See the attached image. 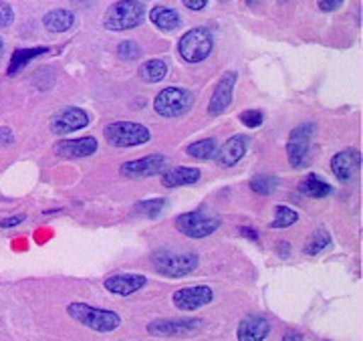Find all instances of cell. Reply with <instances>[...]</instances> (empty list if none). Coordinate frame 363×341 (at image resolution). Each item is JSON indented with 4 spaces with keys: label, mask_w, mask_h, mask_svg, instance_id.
Listing matches in <instances>:
<instances>
[{
    "label": "cell",
    "mask_w": 363,
    "mask_h": 341,
    "mask_svg": "<svg viewBox=\"0 0 363 341\" xmlns=\"http://www.w3.org/2000/svg\"><path fill=\"white\" fill-rule=\"evenodd\" d=\"M67 311L75 321L83 323L85 328L93 329V331H99V333L116 331L121 325V317L116 311L97 309V307L87 305V303H71Z\"/></svg>",
    "instance_id": "1"
},
{
    "label": "cell",
    "mask_w": 363,
    "mask_h": 341,
    "mask_svg": "<svg viewBox=\"0 0 363 341\" xmlns=\"http://www.w3.org/2000/svg\"><path fill=\"white\" fill-rule=\"evenodd\" d=\"M145 18V6L140 0H119L105 13L104 25L109 30H130L140 26Z\"/></svg>",
    "instance_id": "2"
},
{
    "label": "cell",
    "mask_w": 363,
    "mask_h": 341,
    "mask_svg": "<svg viewBox=\"0 0 363 341\" xmlns=\"http://www.w3.org/2000/svg\"><path fill=\"white\" fill-rule=\"evenodd\" d=\"M152 262L157 273L166 276H186L190 275L198 267V255L196 252H172V250H157L152 255Z\"/></svg>",
    "instance_id": "3"
},
{
    "label": "cell",
    "mask_w": 363,
    "mask_h": 341,
    "mask_svg": "<svg viewBox=\"0 0 363 341\" xmlns=\"http://www.w3.org/2000/svg\"><path fill=\"white\" fill-rule=\"evenodd\" d=\"M105 140L116 147H133V145H143L150 142L152 133L142 123L133 121H116L109 123L104 130Z\"/></svg>",
    "instance_id": "4"
},
{
    "label": "cell",
    "mask_w": 363,
    "mask_h": 341,
    "mask_svg": "<svg viewBox=\"0 0 363 341\" xmlns=\"http://www.w3.org/2000/svg\"><path fill=\"white\" fill-rule=\"evenodd\" d=\"M212 47H214V39H212L210 30L202 28V26L188 30L178 43V51H180L182 59L188 61V63L204 61L208 55L212 52Z\"/></svg>",
    "instance_id": "5"
},
{
    "label": "cell",
    "mask_w": 363,
    "mask_h": 341,
    "mask_svg": "<svg viewBox=\"0 0 363 341\" xmlns=\"http://www.w3.org/2000/svg\"><path fill=\"white\" fill-rule=\"evenodd\" d=\"M194 104V97L188 89L180 87H166L164 91L157 93L154 109L162 118H180Z\"/></svg>",
    "instance_id": "6"
},
{
    "label": "cell",
    "mask_w": 363,
    "mask_h": 341,
    "mask_svg": "<svg viewBox=\"0 0 363 341\" xmlns=\"http://www.w3.org/2000/svg\"><path fill=\"white\" fill-rule=\"evenodd\" d=\"M313 135H315V123H301L291 131V138L286 142V154H289V164L293 168L298 170V168L309 166Z\"/></svg>",
    "instance_id": "7"
},
{
    "label": "cell",
    "mask_w": 363,
    "mask_h": 341,
    "mask_svg": "<svg viewBox=\"0 0 363 341\" xmlns=\"http://www.w3.org/2000/svg\"><path fill=\"white\" fill-rule=\"evenodd\" d=\"M220 226V218L208 214L206 210H196V212H186L176 218V228L182 235L190 238H204L212 235Z\"/></svg>",
    "instance_id": "8"
},
{
    "label": "cell",
    "mask_w": 363,
    "mask_h": 341,
    "mask_svg": "<svg viewBox=\"0 0 363 341\" xmlns=\"http://www.w3.org/2000/svg\"><path fill=\"white\" fill-rule=\"evenodd\" d=\"M200 325V319H156L147 325V331L157 337H182L194 333Z\"/></svg>",
    "instance_id": "9"
},
{
    "label": "cell",
    "mask_w": 363,
    "mask_h": 341,
    "mask_svg": "<svg viewBox=\"0 0 363 341\" xmlns=\"http://www.w3.org/2000/svg\"><path fill=\"white\" fill-rule=\"evenodd\" d=\"M166 166H168V160L162 154H154V156L140 157L133 162H125L121 166V174L128 178H150L166 170Z\"/></svg>",
    "instance_id": "10"
},
{
    "label": "cell",
    "mask_w": 363,
    "mask_h": 341,
    "mask_svg": "<svg viewBox=\"0 0 363 341\" xmlns=\"http://www.w3.org/2000/svg\"><path fill=\"white\" fill-rule=\"evenodd\" d=\"M214 299L212 289L206 285H198V287H186L174 293V305L180 311H196L200 307H204Z\"/></svg>",
    "instance_id": "11"
},
{
    "label": "cell",
    "mask_w": 363,
    "mask_h": 341,
    "mask_svg": "<svg viewBox=\"0 0 363 341\" xmlns=\"http://www.w3.org/2000/svg\"><path fill=\"white\" fill-rule=\"evenodd\" d=\"M331 170L341 182H350L362 170V154L353 147L339 152L331 160Z\"/></svg>",
    "instance_id": "12"
},
{
    "label": "cell",
    "mask_w": 363,
    "mask_h": 341,
    "mask_svg": "<svg viewBox=\"0 0 363 341\" xmlns=\"http://www.w3.org/2000/svg\"><path fill=\"white\" fill-rule=\"evenodd\" d=\"M89 123V116L79 109V107H67L63 111H59L51 121V130L52 133L57 135H65V133H71V131H77L81 128H85Z\"/></svg>",
    "instance_id": "13"
},
{
    "label": "cell",
    "mask_w": 363,
    "mask_h": 341,
    "mask_svg": "<svg viewBox=\"0 0 363 341\" xmlns=\"http://www.w3.org/2000/svg\"><path fill=\"white\" fill-rule=\"evenodd\" d=\"M234 83H236V73H226L224 77L218 81V85L214 87L212 99L208 105V113L210 116H220L226 111V107L233 104V91Z\"/></svg>",
    "instance_id": "14"
},
{
    "label": "cell",
    "mask_w": 363,
    "mask_h": 341,
    "mask_svg": "<svg viewBox=\"0 0 363 341\" xmlns=\"http://www.w3.org/2000/svg\"><path fill=\"white\" fill-rule=\"evenodd\" d=\"M147 279L143 275H128V273H121V275H111L105 279V289L113 295H121V297H128L133 295L135 291H140L145 287Z\"/></svg>",
    "instance_id": "15"
},
{
    "label": "cell",
    "mask_w": 363,
    "mask_h": 341,
    "mask_svg": "<svg viewBox=\"0 0 363 341\" xmlns=\"http://www.w3.org/2000/svg\"><path fill=\"white\" fill-rule=\"evenodd\" d=\"M271 333V323L262 315H248L238 325V341H264Z\"/></svg>",
    "instance_id": "16"
},
{
    "label": "cell",
    "mask_w": 363,
    "mask_h": 341,
    "mask_svg": "<svg viewBox=\"0 0 363 341\" xmlns=\"http://www.w3.org/2000/svg\"><path fill=\"white\" fill-rule=\"evenodd\" d=\"M247 135H234V138H230V140L216 152V160H218V164L224 166V168L236 166V164L245 157V154H247Z\"/></svg>",
    "instance_id": "17"
},
{
    "label": "cell",
    "mask_w": 363,
    "mask_h": 341,
    "mask_svg": "<svg viewBox=\"0 0 363 341\" xmlns=\"http://www.w3.org/2000/svg\"><path fill=\"white\" fill-rule=\"evenodd\" d=\"M97 150V140L95 138H81V140H69V142H61L57 145V154L61 157H87L91 154H95Z\"/></svg>",
    "instance_id": "18"
},
{
    "label": "cell",
    "mask_w": 363,
    "mask_h": 341,
    "mask_svg": "<svg viewBox=\"0 0 363 341\" xmlns=\"http://www.w3.org/2000/svg\"><path fill=\"white\" fill-rule=\"evenodd\" d=\"M200 180V170L196 168H174L164 174L162 184L166 188H178V186H190Z\"/></svg>",
    "instance_id": "19"
},
{
    "label": "cell",
    "mask_w": 363,
    "mask_h": 341,
    "mask_svg": "<svg viewBox=\"0 0 363 341\" xmlns=\"http://www.w3.org/2000/svg\"><path fill=\"white\" fill-rule=\"evenodd\" d=\"M150 21L160 28V30H174L182 25L180 14L174 9H166V6H156L150 11Z\"/></svg>",
    "instance_id": "20"
},
{
    "label": "cell",
    "mask_w": 363,
    "mask_h": 341,
    "mask_svg": "<svg viewBox=\"0 0 363 341\" xmlns=\"http://www.w3.org/2000/svg\"><path fill=\"white\" fill-rule=\"evenodd\" d=\"M43 23L47 26V30H51V33H65V30H69L73 26L75 16H73V13L65 11V9H55L51 13L45 14Z\"/></svg>",
    "instance_id": "21"
},
{
    "label": "cell",
    "mask_w": 363,
    "mask_h": 341,
    "mask_svg": "<svg viewBox=\"0 0 363 341\" xmlns=\"http://www.w3.org/2000/svg\"><path fill=\"white\" fill-rule=\"evenodd\" d=\"M298 190H301L305 196H309V198H325L331 194V186H329L327 182H323L317 174L307 176V178L301 182Z\"/></svg>",
    "instance_id": "22"
},
{
    "label": "cell",
    "mask_w": 363,
    "mask_h": 341,
    "mask_svg": "<svg viewBox=\"0 0 363 341\" xmlns=\"http://www.w3.org/2000/svg\"><path fill=\"white\" fill-rule=\"evenodd\" d=\"M166 75H168V65L160 59H152L140 67V77L147 83H160Z\"/></svg>",
    "instance_id": "23"
},
{
    "label": "cell",
    "mask_w": 363,
    "mask_h": 341,
    "mask_svg": "<svg viewBox=\"0 0 363 341\" xmlns=\"http://www.w3.org/2000/svg\"><path fill=\"white\" fill-rule=\"evenodd\" d=\"M43 52H47L45 47H37V49H18V51H14L13 59H11V67H9V75L18 73L21 69H25V67L28 65V61L37 59Z\"/></svg>",
    "instance_id": "24"
},
{
    "label": "cell",
    "mask_w": 363,
    "mask_h": 341,
    "mask_svg": "<svg viewBox=\"0 0 363 341\" xmlns=\"http://www.w3.org/2000/svg\"><path fill=\"white\" fill-rule=\"evenodd\" d=\"M186 152L192 157H196V160H210V157L216 156L218 144H216V140L208 138V140H200V142H194L192 145H188Z\"/></svg>",
    "instance_id": "25"
},
{
    "label": "cell",
    "mask_w": 363,
    "mask_h": 341,
    "mask_svg": "<svg viewBox=\"0 0 363 341\" xmlns=\"http://www.w3.org/2000/svg\"><path fill=\"white\" fill-rule=\"evenodd\" d=\"M277 186H279V178L269 176V174H260L250 180V190L257 194H272Z\"/></svg>",
    "instance_id": "26"
},
{
    "label": "cell",
    "mask_w": 363,
    "mask_h": 341,
    "mask_svg": "<svg viewBox=\"0 0 363 341\" xmlns=\"http://www.w3.org/2000/svg\"><path fill=\"white\" fill-rule=\"evenodd\" d=\"M166 206V200L164 198H156V200H145V202H140V204H135V208H133V214H138V216H150V218H154L157 216L162 210Z\"/></svg>",
    "instance_id": "27"
},
{
    "label": "cell",
    "mask_w": 363,
    "mask_h": 341,
    "mask_svg": "<svg viewBox=\"0 0 363 341\" xmlns=\"http://www.w3.org/2000/svg\"><path fill=\"white\" fill-rule=\"evenodd\" d=\"M298 220V214L289 206H277L274 210V220H272V228H286L291 224Z\"/></svg>",
    "instance_id": "28"
},
{
    "label": "cell",
    "mask_w": 363,
    "mask_h": 341,
    "mask_svg": "<svg viewBox=\"0 0 363 341\" xmlns=\"http://www.w3.org/2000/svg\"><path fill=\"white\" fill-rule=\"evenodd\" d=\"M329 242H331V236L327 235V233H323V230H319V233H315L311 240L307 242L305 255H317V252H321Z\"/></svg>",
    "instance_id": "29"
},
{
    "label": "cell",
    "mask_w": 363,
    "mask_h": 341,
    "mask_svg": "<svg viewBox=\"0 0 363 341\" xmlns=\"http://www.w3.org/2000/svg\"><path fill=\"white\" fill-rule=\"evenodd\" d=\"M117 55H119V59H123V61H133V59H138L142 51H140V47H138V43H133V40H123L119 47H117Z\"/></svg>",
    "instance_id": "30"
},
{
    "label": "cell",
    "mask_w": 363,
    "mask_h": 341,
    "mask_svg": "<svg viewBox=\"0 0 363 341\" xmlns=\"http://www.w3.org/2000/svg\"><path fill=\"white\" fill-rule=\"evenodd\" d=\"M262 119H264V116L259 109H248L245 113H240V121L245 125H248V128H259L260 123H262Z\"/></svg>",
    "instance_id": "31"
},
{
    "label": "cell",
    "mask_w": 363,
    "mask_h": 341,
    "mask_svg": "<svg viewBox=\"0 0 363 341\" xmlns=\"http://www.w3.org/2000/svg\"><path fill=\"white\" fill-rule=\"evenodd\" d=\"M14 21V13L13 9H11V4H6V2H2L0 0V28H4V26H11Z\"/></svg>",
    "instance_id": "32"
},
{
    "label": "cell",
    "mask_w": 363,
    "mask_h": 341,
    "mask_svg": "<svg viewBox=\"0 0 363 341\" xmlns=\"http://www.w3.org/2000/svg\"><path fill=\"white\" fill-rule=\"evenodd\" d=\"M341 4H343V0H319V9L323 13H333V11H337Z\"/></svg>",
    "instance_id": "33"
},
{
    "label": "cell",
    "mask_w": 363,
    "mask_h": 341,
    "mask_svg": "<svg viewBox=\"0 0 363 341\" xmlns=\"http://www.w3.org/2000/svg\"><path fill=\"white\" fill-rule=\"evenodd\" d=\"M182 2H184V6L190 9V11H202L208 4V0H182Z\"/></svg>",
    "instance_id": "34"
},
{
    "label": "cell",
    "mask_w": 363,
    "mask_h": 341,
    "mask_svg": "<svg viewBox=\"0 0 363 341\" xmlns=\"http://www.w3.org/2000/svg\"><path fill=\"white\" fill-rule=\"evenodd\" d=\"M13 140V133L9 128H0V144H11Z\"/></svg>",
    "instance_id": "35"
},
{
    "label": "cell",
    "mask_w": 363,
    "mask_h": 341,
    "mask_svg": "<svg viewBox=\"0 0 363 341\" xmlns=\"http://www.w3.org/2000/svg\"><path fill=\"white\" fill-rule=\"evenodd\" d=\"M23 220H25V216H13V218H6V220H0V226L9 228V226H16V224L23 223Z\"/></svg>",
    "instance_id": "36"
},
{
    "label": "cell",
    "mask_w": 363,
    "mask_h": 341,
    "mask_svg": "<svg viewBox=\"0 0 363 341\" xmlns=\"http://www.w3.org/2000/svg\"><path fill=\"white\" fill-rule=\"evenodd\" d=\"M240 235L250 236V240H257V238H259V235H257L255 230H250V228H240Z\"/></svg>",
    "instance_id": "37"
},
{
    "label": "cell",
    "mask_w": 363,
    "mask_h": 341,
    "mask_svg": "<svg viewBox=\"0 0 363 341\" xmlns=\"http://www.w3.org/2000/svg\"><path fill=\"white\" fill-rule=\"evenodd\" d=\"M301 340H303V337H301L298 333H286L285 340L283 341H301Z\"/></svg>",
    "instance_id": "38"
},
{
    "label": "cell",
    "mask_w": 363,
    "mask_h": 341,
    "mask_svg": "<svg viewBox=\"0 0 363 341\" xmlns=\"http://www.w3.org/2000/svg\"><path fill=\"white\" fill-rule=\"evenodd\" d=\"M2 51H4V40L0 39V57H2Z\"/></svg>",
    "instance_id": "39"
},
{
    "label": "cell",
    "mask_w": 363,
    "mask_h": 341,
    "mask_svg": "<svg viewBox=\"0 0 363 341\" xmlns=\"http://www.w3.org/2000/svg\"><path fill=\"white\" fill-rule=\"evenodd\" d=\"M248 2H250V4H255V2H257V0H248Z\"/></svg>",
    "instance_id": "40"
}]
</instances>
